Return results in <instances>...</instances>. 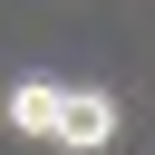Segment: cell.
I'll return each instance as SVG.
<instances>
[{"label":"cell","mask_w":155,"mask_h":155,"mask_svg":"<svg viewBox=\"0 0 155 155\" xmlns=\"http://www.w3.org/2000/svg\"><path fill=\"white\" fill-rule=\"evenodd\" d=\"M116 126H126V116H116V97H107V87H58V126H48L58 145L97 155V145H116Z\"/></svg>","instance_id":"1"},{"label":"cell","mask_w":155,"mask_h":155,"mask_svg":"<svg viewBox=\"0 0 155 155\" xmlns=\"http://www.w3.org/2000/svg\"><path fill=\"white\" fill-rule=\"evenodd\" d=\"M0 116H10V136H48V126H58V87H48V78H19V87L0 97Z\"/></svg>","instance_id":"2"}]
</instances>
